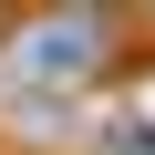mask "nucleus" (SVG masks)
<instances>
[{
  "mask_svg": "<svg viewBox=\"0 0 155 155\" xmlns=\"http://www.w3.org/2000/svg\"><path fill=\"white\" fill-rule=\"evenodd\" d=\"M31 62H41V72H72V62H93V21H52Z\"/></svg>",
  "mask_w": 155,
  "mask_h": 155,
  "instance_id": "1",
  "label": "nucleus"
}]
</instances>
